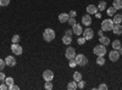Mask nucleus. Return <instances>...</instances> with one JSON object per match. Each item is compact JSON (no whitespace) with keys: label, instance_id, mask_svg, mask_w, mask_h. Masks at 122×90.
Segmentation results:
<instances>
[{"label":"nucleus","instance_id":"f257e3e1","mask_svg":"<svg viewBox=\"0 0 122 90\" xmlns=\"http://www.w3.org/2000/svg\"><path fill=\"white\" fill-rule=\"evenodd\" d=\"M55 37H56V34L54 32V29H51V28H46L43 32V39L46 43H51L55 39Z\"/></svg>","mask_w":122,"mask_h":90},{"label":"nucleus","instance_id":"f03ea898","mask_svg":"<svg viewBox=\"0 0 122 90\" xmlns=\"http://www.w3.org/2000/svg\"><path fill=\"white\" fill-rule=\"evenodd\" d=\"M93 52H94L97 56H105V54L107 52V51H106V46L103 45V44L95 45L94 49H93Z\"/></svg>","mask_w":122,"mask_h":90},{"label":"nucleus","instance_id":"7ed1b4c3","mask_svg":"<svg viewBox=\"0 0 122 90\" xmlns=\"http://www.w3.org/2000/svg\"><path fill=\"white\" fill-rule=\"evenodd\" d=\"M75 61L77 62V66L84 67V66L88 63V58H87L86 55H83V54H78V55H76V57H75Z\"/></svg>","mask_w":122,"mask_h":90},{"label":"nucleus","instance_id":"20e7f679","mask_svg":"<svg viewBox=\"0 0 122 90\" xmlns=\"http://www.w3.org/2000/svg\"><path fill=\"white\" fill-rule=\"evenodd\" d=\"M114 21L112 19H104L103 23H101V29H103L104 32H107V31H112L114 28Z\"/></svg>","mask_w":122,"mask_h":90},{"label":"nucleus","instance_id":"39448f33","mask_svg":"<svg viewBox=\"0 0 122 90\" xmlns=\"http://www.w3.org/2000/svg\"><path fill=\"white\" fill-rule=\"evenodd\" d=\"M76 50H75V47H72V46H68L67 49H66V51H65V56H66V58L68 60H72V58H75L76 57Z\"/></svg>","mask_w":122,"mask_h":90},{"label":"nucleus","instance_id":"423d86ee","mask_svg":"<svg viewBox=\"0 0 122 90\" xmlns=\"http://www.w3.org/2000/svg\"><path fill=\"white\" fill-rule=\"evenodd\" d=\"M82 37L86 39V40H92V39L94 38V32H93V29H92V28L84 29L83 33H82Z\"/></svg>","mask_w":122,"mask_h":90},{"label":"nucleus","instance_id":"0eeeda50","mask_svg":"<svg viewBox=\"0 0 122 90\" xmlns=\"http://www.w3.org/2000/svg\"><path fill=\"white\" fill-rule=\"evenodd\" d=\"M11 51L15 54V55H21L23 52V50H22V46L20 45L18 43H12L11 44Z\"/></svg>","mask_w":122,"mask_h":90},{"label":"nucleus","instance_id":"6e6552de","mask_svg":"<svg viewBox=\"0 0 122 90\" xmlns=\"http://www.w3.org/2000/svg\"><path fill=\"white\" fill-rule=\"evenodd\" d=\"M43 79H44L45 82L53 81V79H54V72L50 71V69H45V71L43 72Z\"/></svg>","mask_w":122,"mask_h":90},{"label":"nucleus","instance_id":"1a4fd4ad","mask_svg":"<svg viewBox=\"0 0 122 90\" xmlns=\"http://www.w3.org/2000/svg\"><path fill=\"white\" fill-rule=\"evenodd\" d=\"M109 58H110V61H112V62L118 61V58H120V52L117 51V50H112V51L109 52Z\"/></svg>","mask_w":122,"mask_h":90},{"label":"nucleus","instance_id":"9d476101","mask_svg":"<svg viewBox=\"0 0 122 90\" xmlns=\"http://www.w3.org/2000/svg\"><path fill=\"white\" fill-rule=\"evenodd\" d=\"M72 32H73V34H76V35H81L83 33V28H82V26H81L79 23H76L75 26H72Z\"/></svg>","mask_w":122,"mask_h":90},{"label":"nucleus","instance_id":"9b49d317","mask_svg":"<svg viewBox=\"0 0 122 90\" xmlns=\"http://www.w3.org/2000/svg\"><path fill=\"white\" fill-rule=\"evenodd\" d=\"M5 63L7 67H14V66H16V58L14 56H6Z\"/></svg>","mask_w":122,"mask_h":90},{"label":"nucleus","instance_id":"f8f14e48","mask_svg":"<svg viewBox=\"0 0 122 90\" xmlns=\"http://www.w3.org/2000/svg\"><path fill=\"white\" fill-rule=\"evenodd\" d=\"M82 23L84 24V26H87V27H89L90 26V23H92V15H84L83 17H82Z\"/></svg>","mask_w":122,"mask_h":90},{"label":"nucleus","instance_id":"ddd939ff","mask_svg":"<svg viewBox=\"0 0 122 90\" xmlns=\"http://www.w3.org/2000/svg\"><path fill=\"white\" fill-rule=\"evenodd\" d=\"M112 32L117 35H121L122 34V26L121 23H115L114 24V28H112Z\"/></svg>","mask_w":122,"mask_h":90},{"label":"nucleus","instance_id":"4468645a","mask_svg":"<svg viewBox=\"0 0 122 90\" xmlns=\"http://www.w3.org/2000/svg\"><path fill=\"white\" fill-rule=\"evenodd\" d=\"M87 12L89 15H95L98 12V7L95 5H88L87 6Z\"/></svg>","mask_w":122,"mask_h":90},{"label":"nucleus","instance_id":"2eb2a0df","mask_svg":"<svg viewBox=\"0 0 122 90\" xmlns=\"http://www.w3.org/2000/svg\"><path fill=\"white\" fill-rule=\"evenodd\" d=\"M68 18H70V15H68V14L62 12V14L59 15V21H60L61 23H66V22L68 21Z\"/></svg>","mask_w":122,"mask_h":90},{"label":"nucleus","instance_id":"dca6fc26","mask_svg":"<svg viewBox=\"0 0 122 90\" xmlns=\"http://www.w3.org/2000/svg\"><path fill=\"white\" fill-rule=\"evenodd\" d=\"M99 43L106 46V45H109V44H110V38H107V37H104V35H101V37H99Z\"/></svg>","mask_w":122,"mask_h":90},{"label":"nucleus","instance_id":"f3484780","mask_svg":"<svg viewBox=\"0 0 122 90\" xmlns=\"http://www.w3.org/2000/svg\"><path fill=\"white\" fill-rule=\"evenodd\" d=\"M62 43L65 44V45H70L71 43H72V37H70V35H64L62 37Z\"/></svg>","mask_w":122,"mask_h":90},{"label":"nucleus","instance_id":"a211bd4d","mask_svg":"<svg viewBox=\"0 0 122 90\" xmlns=\"http://www.w3.org/2000/svg\"><path fill=\"white\" fill-rule=\"evenodd\" d=\"M115 12H116V9H115L114 6H111V7L106 9V14H107V15H109L110 17H114V16L116 15Z\"/></svg>","mask_w":122,"mask_h":90},{"label":"nucleus","instance_id":"6ab92c4d","mask_svg":"<svg viewBox=\"0 0 122 90\" xmlns=\"http://www.w3.org/2000/svg\"><path fill=\"white\" fill-rule=\"evenodd\" d=\"M67 89H68V90H76V89H78V86H77V82H76V81L70 82V83L67 84Z\"/></svg>","mask_w":122,"mask_h":90},{"label":"nucleus","instance_id":"aec40b11","mask_svg":"<svg viewBox=\"0 0 122 90\" xmlns=\"http://www.w3.org/2000/svg\"><path fill=\"white\" fill-rule=\"evenodd\" d=\"M112 6H114L116 10H120V9H122V0H114Z\"/></svg>","mask_w":122,"mask_h":90},{"label":"nucleus","instance_id":"412c9836","mask_svg":"<svg viewBox=\"0 0 122 90\" xmlns=\"http://www.w3.org/2000/svg\"><path fill=\"white\" fill-rule=\"evenodd\" d=\"M111 45H112V49H114V50H118V49L122 46V44H121L120 40H114L112 43H111Z\"/></svg>","mask_w":122,"mask_h":90},{"label":"nucleus","instance_id":"4be33fe9","mask_svg":"<svg viewBox=\"0 0 122 90\" xmlns=\"http://www.w3.org/2000/svg\"><path fill=\"white\" fill-rule=\"evenodd\" d=\"M114 23H121L122 22V15L121 14H116L115 16H114Z\"/></svg>","mask_w":122,"mask_h":90},{"label":"nucleus","instance_id":"5701e85b","mask_svg":"<svg viewBox=\"0 0 122 90\" xmlns=\"http://www.w3.org/2000/svg\"><path fill=\"white\" fill-rule=\"evenodd\" d=\"M97 63H98L99 66H104V65H105V58H104V56H98Z\"/></svg>","mask_w":122,"mask_h":90},{"label":"nucleus","instance_id":"b1692460","mask_svg":"<svg viewBox=\"0 0 122 90\" xmlns=\"http://www.w3.org/2000/svg\"><path fill=\"white\" fill-rule=\"evenodd\" d=\"M98 10H99V11H103V10H105L106 9V3L105 1H100L99 4H98Z\"/></svg>","mask_w":122,"mask_h":90},{"label":"nucleus","instance_id":"393cba45","mask_svg":"<svg viewBox=\"0 0 122 90\" xmlns=\"http://www.w3.org/2000/svg\"><path fill=\"white\" fill-rule=\"evenodd\" d=\"M81 79H82V74H81V72H75L73 73V81L79 82Z\"/></svg>","mask_w":122,"mask_h":90},{"label":"nucleus","instance_id":"a878e982","mask_svg":"<svg viewBox=\"0 0 122 90\" xmlns=\"http://www.w3.org/2000/svg\"><path fill=\"white\" fill-rule=\"evenodd\" d=\"M44 88H45L46 90H51V89L54 88V85H53L51 81H48V82H45V84H44Z\"/></svg>","mask_w":122,"mask_h":90},{"label":"nucleus","instance_id":"bb28decb","mask_svg":"<svg viewBox=\"0 0 122 90\" xmlns=\"http://www.w3.org/2000/svg\"><path fill=\"white\" fill-rule=\"evenodd\" d=\"M4 82H5V83H6V84L10 86L11 84H14V78H12V77H6Z\"/></svg>","mask_w":122,"mask_h":90},{"label":"nucleus","instance_id":"cd10ccee","mask_svg":"<svg viewBox=\"0 0 122 90\" xmlns=\"http://www.w3.org/2000/svg\"><path fill=\"white\" fill-rule=\"evenodd\" d=\"M6 67V63H5V60H3V58H0V72L1 71H4V68Z\"/></svg>","mask_w":122,"mask_h":90},{"label":"nucleus","instance_id":"c85d7f7f","mask_svg":"<svg viewBox=\"0 0 122 90\" xmlns=\"http://www.w3.org/2000/svg\"><path fill=\"white\" fill-rule=\"evenodd\" d=\"M77 43L79 44V45H83V44H86V39L83 38V37H78V39H77Z\"/></svg>","mask_w":122,"mask_h":90},{"label":"nucleus","instance_id":"c756f323","mask_svg":"<svg viewBox=\"0 0 122 90\" xmlns=\"http://www.w3.org/2000/svg\"><path fill=\"white\" fill-rule=\"evenodd\" d=\"M77 86H78V89H83V88L86 86V83L82 81V79H81L79 82H77Z\"/></svg>","mask_w":122,"mask_h":90},{"label":"nucleus","instance_id":"7c9ffc66","mask_svg":"<svg viewBox=\"0 0 122 90\" xmlns=\"http://www.w3.org/2000/svg\"><path fill=\"white\" fill-rule=\"evenodd\" d=\"M67 22H68V23H70L71 26H75V24L77 23V22H76V18H75V17H70Z\"/></svg>","mask_w":122,"mask_h":90},{"label":"nucleus","instance_id":"2f4dec72","mask_svg":"<svg viewBox=\"0 0 122 90\" xmlns=\"http://www.w3.org/2000/svg\"><path fill=\"white\" fill-rule=\"evenodd\" d=\"M11 42H12V43H18V42H20V35H18V34H15V35L12 37V39H11Z\"/></svg>","mask_w":122,"mask_h":90},{"label":"nucleus","instance_id":"473e14b6","mask_svg":"<svg viewBox=\"0 0 122 90\" xmlns=\"http://www.w3.org/2000/svg\"><path fill=\"white\" fill-rule=\"evenodd\" d=\"M10 4V0H0V6H7Z\"/></svg>","mask_w":122,"mask_h":90},{"label":"nucleus","instance_id":"72a5a7b5","mask_svg":"<svg viewBox=\"0 0 122 90\" xmlns=\"http://www.w3.org/2000/svg\"><path fill=\"white\" fill-rule=\"evenodd\" d=\"M68 65H70V67H71V68H73V67H76V66H77V62L75 61V58H72V60H70V63H68Z\"/></svg>","mask_w":122,"mask_h":90},{"label":"nucleus","instance_id":"f704fd0d","mask_svg":"<svg viewBox=\"0 0 122 90\" xmlns=\"http://www.w3.org/2000/svg\"><path fill=\"white\" fill-rule=\"evenodd\" d=\"M98 89H99V90H107V85L103 83V84H100V85L98 86Z\"/></svg>","mask_w":122,"mask_h":90},{"label":"nucleus","instance_id":"c9c22d12","mask_svg":"<svg viewBox=\"0 0 122 90\" xmlns=\"http://www.w3.org/2000/svg\"><path fill=\"white\" fill-rule=\"evenodd\" d=\"M7 89H9V85H7L6 83H5V84H4V83L0 84V90H7Z\"/></svg>","mask_w":122,"mask_h":90},{"label":"nucleus","instance_id":"e433bc0d","mask_svg":"<svg viewBox=\"0 0 122 90\" xmlns=\"http://www.w3.org/2000/svg\"><path fill=\"white\" fill-rule=\"evenodd\" d=\"M9 89H10V90H20V88H18L17 85H15V84H11V85L9 86Z\"/></svg>","mask_w":122,"mask_h":90},{"label":"nucleus","instance_id":"4c0bfd02","mask_svg":"<svg viewBox=\"0 0 122 90\" xmlns=\"http://www.w3.org/2000/svg\"><path fill=\"white\" fill-rule=\"evenodd\" d=\"M5 78H6V77H5L4 72L1 71V72H0V81H1V82H4V81H5Z\"/></svg>","mask_w":122,"mask_h":90},{"label":"nucleus","instance_id":"58836bf2","mask_svg":"<svg viewBox=\"0 0 122 90\" xmlns=\"http://www.w3.org/2000/svg\"><path fill=\"white\" fill-rule=\"evenodd\" d=\"M68 15H70V17H76V16H77V12L75 11V10H72V11H71Z\"/></svg>","mask_w":122,"mask_h":90},{"label":"nucleus","instance_id":"ea45409f","mask_svg":"<svg viewBox=\"0 0 122 90\" xmlns=\"http://www.w3.org/2000/svg\"><path fill=\"white\" fill-rule=\"evenodd\" d=\"M65 33H66V35H70V37H72V34H73V32L71 31V29H67Z\"/></svg>","mask_w":122,"mask_h":90},{"label":"nucleus","instance_id":"a19ab883","mask_svg":"<svg viewBox=\"0 0 122 90\" xmlns=\"http://www.w3.org/2000/svg\"><path fill=\"white\" fill-rule=\"evenodd\" d=\"M103 34H104V31H103V29H99V32H98V35H99V37H101Z\"/></svg>","mask_w":122,"mask_h":90},{"label":"nucleus","instance_id":"79ce46f5","mask_svg":"<svg viewBox=\"0 0 122 90\" xmlns=\"http://www.w3.org/2000/svg\"><path fill=\"white\" fill-rule=\"evenodd\" d=\"M117 51H118V52H120V55H122V46H121V47H120V49H118V50H117Z\"/></svg>","mask_w":122,"mask_h":90},{"label":"nucleus","instance_id":"37998d69","mask_svg":"<svg viewBox=\"0 0 122 90\" xmlns=\"http://www.w3.org/2000/svg\"><path fill=\"white\" fill-rule=\"evenodd\" d=\"M95 16H97V17H98V18H99V17H100V16H101V14H98V12H97V14H95Z\"/></svg>","mask_w":122,"mask_h":90},{"label":"nucleus","instance_id":"c03bdc74","mask_svg":"<svg viewBox=\"0 0 122 90\" xmlns=\"http://www.w3.org/2000/svg\"><path fill=\"white\" fill-rule=\"evenodd\" d=\"M0 82H1V81H0Z\"/></svg>","mask_w":122,"mask_h":90},{"label":"nucleus","instance_id":"a18cd8bd","mask_svg":"<svg viewBox=\"0 0 122 90\" xmlns=\"http://www.w3.org/2000/svg\"><path fill=\"white\" fill-rule=\"evenodd\" d=\"M121 15H122V14H121Z\"/></svg>","mask_w":122,"mask_h":90}]
</instances>
